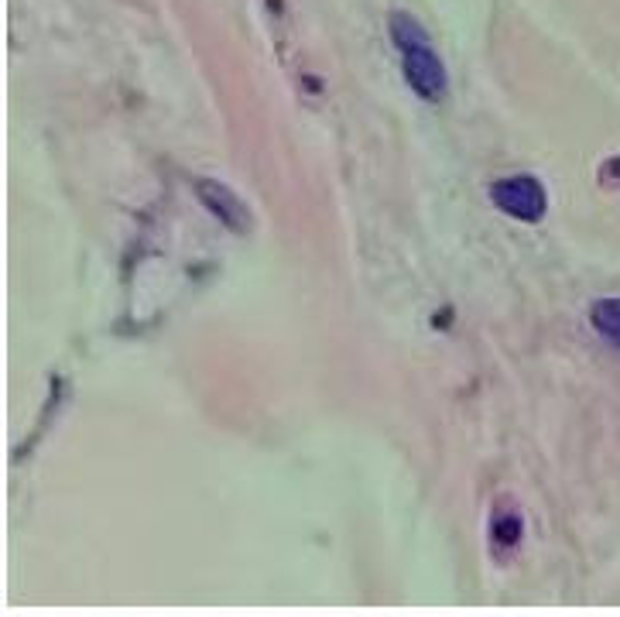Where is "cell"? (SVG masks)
Listing matches in <instances>:
<instances>
[{
    "label": "cell",
    "mask_w": 620,
    "mask_h": 617,
    "mask_svg": "<svg viewBox=\"0 0 620 617\" xmlns=\"http://www.w3.org/2000/svg\"><path fill=\"white\" fill-rule=\"evenodd\" d=\"M590 323L603 340L620 347V299H600L590 306Z\"/></svg>",
    "instance_id": "cell-5"
},
{
    "label": "cell",
    "mask_w": 620,
    "mask_h": 617,
    "mask_svg": "<svg viewBox=\"0 0 620 617\" xmlns=\"http://www.w3.org/2000/svg\"><path fill=\"white\" fill-rule=\"evenodd\" d=\"M490 199L494 206L507 216L521 223H538L549 210V196H545V186L538 182V175L521 172V175H507V179H497L490 186Z\"/></svg>",
    "instance_id": "cell-2"
},
{
    "label": "cell",
    "mask_w": 620,
    "mask_h": 617,
    "mask_svg": "<svg viewBox=\"0 0 620 617\" xmlns=\"http://www.w3.org/2000/svg\"><path fill=\"white\" fill-rule=\"evenodd\" d=\"M196 196L203 199L209 213L220 216L223 227H230L233 234H247L251 230V213H247V206L227 186H220L213 179H196Z\"/></svg>",
    "instance_id": "cell-3"
},
{
    "label": "cell",
    "mask_w": 620,
    "mask_h": 617,
    "mask_svg": "<svg viewBox=\"0 0 620 617\" xmlns=\"http://www.w3.org/2000/svg\"><path fill=\"white\" fill-rule=\"evenodd\" d=\"M521 535H525V515L518 511V504L501 501L490 515V546L497 552H511L521 546Z\"/></svg>",
    "instance_id": "cell-4"
},
{
    "label": "cell",
    "mask_w": 620,
    "mask_h": 617,
    "mask_svg": "<svg viewBox=\"0 0 620 617\" xmlns=\"http://www.w3.org/2000/svg\"><path fill=\"white\" fill-rule=\"evenodd\" d=\"M391 42L401 55V69H405L408 86L429 103H439L446 96V66H442L436 45H432L429 31L418 24L408 11H391L388 18Z\"/></svg>",
    "instance_id": "cell-1"
}]
</instances>
